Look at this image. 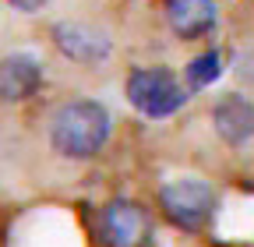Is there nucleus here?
Returning a JSON list of instances; mask_svg holds the SVG:
<instances>
[{"label":"nucleus","instance_id":"7ed1b4c3","mask_svg":"<svg viewBox=\"0 0 254 247\" xmlns=\"http://www.w3.org/2000/svg\"><path fill=\"white\" fill-rule=\"evenodd\" d=\"M159 201H163L166 215L180 230H201L212 219L215 191L198 177H180V180H170L166 187L159 191Z\"/></svg>","mask_w":254,"mask_h":247},{"label":"nucleus","instance_id":"0eeeda50","mask_svg":"<svg viewBox=\"0 0 254 247\" xmlns=\"http://www.w3.org/2000/svg\"><path fill=\"white\" fill-rule=\"evenodd\" d=\"M43 81L39 60L28 53H14L0 64V99L4 103H21L28 96H36V88Z\"/></svg>","mask_w":254,"mask_h":247},{"label":"nucleus","instance_id":"f03ea898","mask_svg":"<svg viewBox=\"0 0 254 247\" xmlns=\"http://www.w3.org/2000/svg\"><path fill=\"white\" fill-rule=\"evenodd\" d=\"M127 99L134 110H141L145 117H170L184 106L187 88L177 81L173 71L166 67H141L127 78Z\"/></svg>","mask_w":254,"mask_h":247},{"label":"nucleus","instance_id":"39448f33","mask_svg":"<svg viewBox=\"0 0 254 247\" xmlns=\"http://www.w3.org/2000/svg\"><path fill=\"white\" fill-rule=\"evenodd\" d=\"M53 39L60 46L64 57L78 60V64H99V60L110 57V39L106 32H99V28L92 25H78V21H60L53 28Z\"/></svg>","mask_w":254,"mask_h":247},{"label":"nucleus","instance_id":"1a4fd4ad","mask_svg":"<svg viewBox=\"0 0 254 247\" xmlns=\"http://www.w3.org/2000/svg\"><path fill=\"white\" fill-rule=\"evenodd\" d=\"M219 74H222V57H219L215 50H208V53L194 57V60L187 64V71H184V81H187V88H190V92H198V88L212 85Z\"/></svg>","mask_w":254,"mask_h":247},{"label":"nucleus","instance_id":"9d476101","mask_svg":"<svg viewBox=\"0 0 254 247\" xmlns=\"http://www.w3.org/2000/svg\"><path fill=\"white\" fill-rule=\"evenodd\" d=\"M7 4H11V7H18V11H28V14H32V11H43L50 0H7Z\"/></svg>","mask_w":254,"mask_h":247},{"label":"nucleus","instance_id":"423d86ee","mask_svg":"<svg viewBox=\"0 0 254 247\" xmlns=\"http://www.w3.org/2000/svg\"><path fill=\"white\" fill-rule=\"evenodd\" d=\"M212 120H215V131L222 141L230 145H244L254 138V103L244 99V96H222L212 110Z\"/></svg>","mask_w":254,"mask_h":247},{"label":"nucleus","instance_id":"f257e3e1","mask_svg":"<svg viewBox=\"0 0 254 247\" xmlns=\"http://www.w3.org/2000/svg\"><path fill=\"white\" fill-rule=\"evenodd\" d=\"M106 138H110V113L92 99L60 106L50 124V141L67 159H92L106 145Z\"/></svg>","mask_w":254,"mask_h":247},{"label":"nucleus","instance_id":"6e6552de","mask_svg":"<svg viewBox=\"0 0 254 247\" xmlns=\"http://www.w3.org/2000/svg\"><path fill=\"white\" fill-rule=\"evenodd\" d=\"M166 18L180 39H198L215 25V4L212 0H170Z\"/></svg>","mask_w":254,"mask_h":247},{"label":"nucleus","instance_id":"20e7f679","mask_svg":"<svg viewBox=\"0 0 254 247\" xmlns=\"http://www.w3.org/2000/svg\"><path fill=\"white\" fill-rule=\"evenodd\" d=\"M152 237V219L138 201H110L103 212L106 247H145Z\"/></svg>","mask_w":254,"mask_h":247}]
</instances>
